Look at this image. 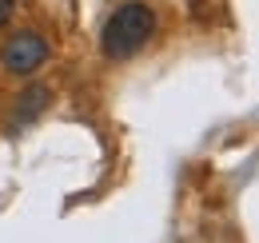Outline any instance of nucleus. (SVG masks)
<instances>
[{
  "label": "nucleus",
  "mask_w": 259,
  "mask_h": 243,
  "mask_svg": "<svg viewBox=\"0 0 259 243\" xmlns=\"http://www.w3.org/2000/svg\"><path fill=\"white\" fill-rule=\"evenodd\" d=\"M152 32H156V12L144 0H128V4H120L108 16L104 36H100V48H104L108 60H128V56H136L152 40Z\"/></svg>",
  "instance_id": "f257e3e1"
},
{
  "label": "nucleus",
  "mask_w": 259,
  "mask_h": 243,
  "mask_svg": "<svg viewBox=\"0 0 259 243\" xmlns=\"http://www.w3.org/2000/svg\"><path fill=\"white\" fill-rule=\"evenodd\" d=\"M0 56H4V68H8L12 76H32L36 68L52 56V48H48V40L36 36V32H16V36L0 48Z\"/></svg>",
  "instance_id": "f03ea898"
},
{
  "label": "nucleus",
  "mask_w": 259,
  "mask_h": 243,
  "mask_svg": "<svg viewBox=\"0 0 259 243\" xmlns=\"http://www.w3.org/2000/svg\"><path fill=\"white\" fill-rule=\"evenodd\" d=\"M48 104H52V92L44 88V84H28V88L20 92V100H16V108H12V128L20 132V128H28L32 120H40Z\"/></svg>",
  "instance_id": "7ed1b4c3"
},
{
  "label": "nucleus",
  "mask_w": 259,
  "mask_h": 243,
  "mask_svg": "<svg viewBox=\"0 0 259 243\" xmlns=\"http://www.w3.org/2000/svg\"><path fill=\"white\" fill-rule=\"evenodd\" d=\"M8 16H12V0H0V24H8Z\"/></svg>",
  "instance_id": "20e7f679"
}]
</instances>
